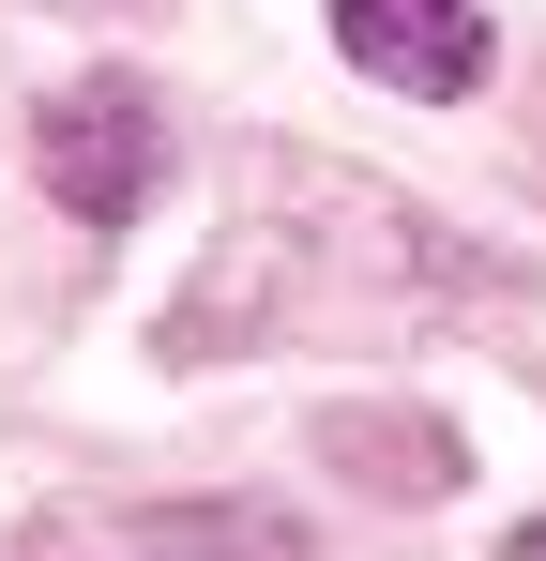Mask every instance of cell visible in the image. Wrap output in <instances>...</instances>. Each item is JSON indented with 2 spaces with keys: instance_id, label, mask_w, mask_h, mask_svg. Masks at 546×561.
I'll return each instance as SVG.
<instances>
[{
  "instance_id": "obj_2",
  "label": "cell",
  "mask_w": 546,
  "mask_h": 561,
  "mask_svg": "<svg viewBox=\"0 0 546 561\" xmlns=\"http://www.w3.org/2000/svg\"><path fill=\"white\" fill-rule=\"evenodd\" d=\"M31 168H46V197L77 228H122L137 197L168 183V106L137 92V77H77V92L31 106Z\"/></svg>"
},
{
  "instance_id": "obj_4",
  "label": "cell",
  "mask_w": 546,
  "mask_h": 561,
  "mask_svg": "<svg viewBox=\"0 0 546 561\" xmlns=\"http://www.w3.org/2000/svg\"><path fill=\"white\" fill-rule=\"evenodd\" d=\"M334 456H350V485H379V501H455V425H425V410H334Z\"/></svg>"
},
{
  "instance_id": "obj_3",
  "label": "cell",
  "mask_w": 546,
  "mask_h": 561,
  "mask_svg": "<svg viewBox=\"0 0 546 561\" xmlns=\"http://www.w3.org/2000/svg\"><path fill=\"white\" fill-rule=\"evenodd\" d=\"M334 46H350L379 92L455 106L470 77H486V0H334Z\"/></svg>"
},
{
  "instance_id": "obj_1",
  "label": "cell",
  "mask_w": 546,
  "mask_h": 561,
  "mask_svg": "<svg viewBox=\"0 0 546 561\" xmlns=\"http://www.w3.org/2000/svg\"><path fill=\"white\" fill-rule=\"evenodd\" d=\"M516 288L470 228L410 213L364 168H319V152H243V228L213 243V274L182 288L168 365H213V350H364V334H410L425 304H486Z\"/></svg>"
},
{
  "instance_id": "obj_5",
  "label": "cell",
  "mask_w": 546,
  "mask_h": 561,
  "mask_svg": "<svg viewBox=\"0 0 546 561\" xmlns=\"http://www.w3.org/2000/svg\"><path fill=\"white\" fill-rule=\"evenodd\" d=\"M501 561H546V516H532V531H516V547H501Z\"/></svg>"
}]
</instances>
